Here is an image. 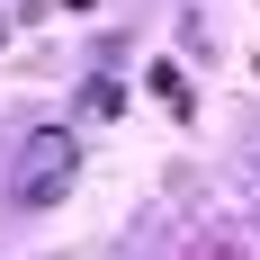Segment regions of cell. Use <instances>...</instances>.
<instances>
[{
  "label": "cell",
  "instance_id": "obj_3",
  "mask_svg": "<svg viewBox=\"0 0 260 260\" xmlns=\"http://www.w3.org/2000/svg\"><path fill=\"white\" fill-rule=\"evenodd\" d=\"M153 99H161V108H188V81H180V72H161V63H153Z\"/></svg>",
  "mask_w": 260,
  "mask_h": 260
},
{
  "label": "cell",
  "instance_id": "obj_5",
  "mask_svg": "<svg viewBox=\"0 0 260 260\" xmlns=\"http://www.w3.org/2000/svg\"><path fill=\"white\" fill-rule=\"evenodd\" d=\"M0 36H9V18H0Z\"/></svg>",
  "mask_w": 260,
  "mask_h": 260
},
{
  "label": "cell",
  "instance_id": "obj_2",
  "mask_svg": "<svg viewBox=\"0 0 260 260\" xmlns=\"http://www.w3.org/2000/svg\"><path fill=\"white\" fill-rule=\"evenodd\" d=\"M81 99H90V117H117V108H126V90H117V81L99 72V81H90V90H81Z\"/></svg>",
  "mask_w": 260,
  "mask_h": 260
},
{
  "label": "cell",
  "instance_id": "obj_4",
  "mask_svg": "<svg viewBox=\"0 0 260 260\" xmlns=\"http://www.w3.org/2000/svg\"><path fill=\"white\" fill-rule=\"evenodd\" d=\"M188 260H251V251H242L234 234H207V242H198V251H188Z\"/></svg>",
  "mask_w": 260,
  "mask_h": 260
},
{
  "label": "cell",
  "instance_id": "obj_1",
  "mask_svg": "<svg viewBox=\"0 0 260 260\" xmlns=\"http://www.w3.org/2000/svg\"><path fill=\"white\" fill-rule=\"evenodd\" d=\"M72 171H81V135H72V126H27L9 188H18V207H63Z\"/></svg>",
  "mask_w": 260,
  "mask_h": 260
}]
</instances>
